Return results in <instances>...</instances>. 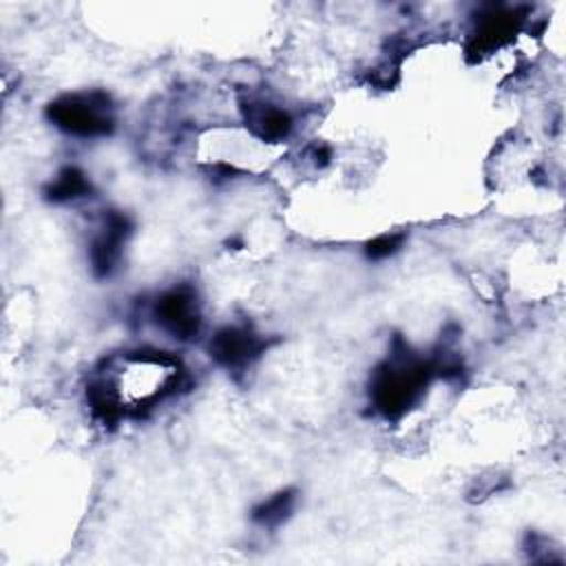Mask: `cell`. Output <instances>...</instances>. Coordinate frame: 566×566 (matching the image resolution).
<instances>
[{
    "label": "cell",
    "instance_id": "6da1fadb",
    "mask_svg": "<svg viewBox=\"0 0 566 566\" xmlns=\"http://www.w3.org/2000/svg\"><path fill=\"white\" fill-rule=\"evenodd\" d=\"M436 378L433 358H420L400 338L394 340V349L369 378L371 407L387 420H398L409 413L427 387Z\"/></svg>",
    "mask_w": 566,
    "mask_h": 566
},
{
    "label": "cell",
    "instance_id": "7a4b0ae2",
    "mask_svg": "<svg viewBox=\"0 0 566 566\" xmlns=\"http://www.w3.org/2000/svg\"><path fill=\"white\" fill-rule=\"evenodd\" d=\"M46 117L62 133L82 139L106 137L115 128L113 102L104 91L66 93L46 106Z\"/></svg>",
    "mask_w": 566,
    "mask_h": 566
},
{
    "label": "cell",
    "instance_id": "3957f363",
    "mask_svg": "<svg viewBox=\"0 0 566 566\" xmlns=\"http://www.w3.org/2000/svg\"><path fill=\"white\" fill-rule=\"evenodd\" d=\"M268 347L270 340L254 332L250 325H223L212 334L208 343L210 358L228 371L248 369L265 354Z\"/></svg>",
    "mask_w": 566,
    "mask_h": 566
},
{
    "label": "cell",
    "instance_id": "277c9868",
    "mask_svg": "<svg viewBox=\"0 0 566 566\" xmlns=\"http://www.w3.org/2000/svg\"><path fill=\"white\" fill-rule=\"evenodd\" d=\"M155 323L177 340H192L201 332V312L197 292L190 285H177L155 298Z\"/></svg>",
    "mask_w": 566,
    "mask_h": 566
},
{
    "label": "cell",
    "instance_id": "5b68a950",
    "mask_svg": "<svg viewBox=\"0 0 566 566\" xmlns=\"http://www.w3.org/2000/svg\"><path fill=\"white\" fill-rule=\"evenodd\" d=\"M524 13L509 7H486L475 20V29L469 35L467 55L482 60L484 55L502 49L522 27Z\"/></svg>",
    "mask_w": 566,
    "mask_h": 566
},
{
    "label": "cell",
    "instance_id": "8992f818",
    "mask_svg": "<svg viewBox=\"0 0 566 566\" xmlns=\"http://www.w3.org/2000/svg\"><path fill=\"white\" fill-rule=\"evenodd\" d=\"M130 232H133V223L128 214L119 210L104 212L102 228L88 245V263L97 279H108L117 270L124 243L130 237Z\"/></svg>",
    "mask_w": 566,
    "mask_h": 566
},
{
    "label": "cell",
    "instance_id": "52a82bcc",
    "mask_svg": "<svg viewBox=\"0 0 566 566\" xmlns=\"http://www.w3.org/2000/svg\"><path fill=\"white\" fill-rule=\"evenodd\" d=\"M241 113H243L245 128L259 142H265V144H279L287 139L294 128L292 115L285 108L274 106L270 102H252V99L241 102Z\"/></svg>",
    "mask_w": 566,
    "mask_h": 566
},
{
    "label": "cell",
    "instance_id": "ba28073f",
    "mask_svg": "<svg viewBox=\"0 0 566 566\" xmlns=\"http://www.w3.org/2000/svg\"><path fill=\"white\" fill-rule=\"evenodd\" d=\"M93 190L88 177L77 166H64L53 181L44 186V199L51 203H69L88 197Z\"/></svg>",
    "mask_w": 566,
    "mask_h": 566
},
{
    "label": "cell",
    "instance_id": "9c48e42d",
    "mask_svg": "<svg viewBox=\"0 0 566 566\" xmlns=\"http://www.w3.org/2000/svg\"><path fill=\"white\" fill-rule=\"evenodd\" d=\"M296 504V491L294 489H283L270 495L268 500L259 502L252 509V522H256L263 528H276L281 526L294 511Z\"/></svg>",
    "mask_w": 566,
    "mask_h": 566
},
{
    "label": "cell",
    "instance_id": "30bf717a",
    "mask_svg": "<svg viewBox=\"0 0 566 566\" xmlns=\"http://www.w3.org/2000/svg\"><path fill=\"white\" fill-rule=\"evenodd\" d=\"M402 243H405L402 232H385L365 243V254L369 261H382L394 256L402 248Z\"/></svg>",
    "mask_w": 566,
    "mask_h": 566
},
{
    "label": "cell",
    "instance_id": "8fae6325",
    "mask_svg": "<svg viewBox=\"0 0 566 566\" xmlns=\"http://www.w3.org/2000/svg\"><path fill=\"white\" fill-rule=\"evenodd\" d=\"M307 159H312V164L316 168H325L329 164V159H332V148L325 146V144H312L307 148Z\"/></svg>",
    "mask_w": 566,
    "mask_h": 566
}]
</instances>
